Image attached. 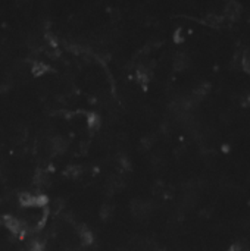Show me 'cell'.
<instances>
[{"instance_id":"obj_20","label":"cell","mask_w":250,"mask_h":251,"mask_svg":"<svg viewBox=\"0 0 250 251\" xmlns=\"http://www.w3.org/2000/svg\"><path fill=\"white\" fill-rule=\"evenodd\" d=\"M174 41H175V43H183V41H184V31H183V28H178V30L175 31V34H174Z\"/></svg>"},{"instance_id":"obj_22","label":"cell","mask_w":250,"mask_h":251,"mask_svg":"<svg viewBox=\"0 0 250 251\" xmlns=\"http://www.w3.org/2000/svg\"><path fill=\"white\" fill-rule=\"evenodd\" d=\"M28 251H43V244L38 242V241H34L33 245H31V248Z\"/></svg>"},{"instance_id":"obj_21","label":"cell","mask_w":250,"mask_h":251,"mask_svg":"<svg viewBox=\"0 0 250 251\" xmlns=\"http://www.w3.org/2000/svg\"><path fill=\"white\" fill-rule=\"evenodd\" d=\"M143 145L146 147V148H150L153 145V142H155V137H146V138H143Z\"/></svg>"},{"instance_id":"obj_18","label":"cell","mask_w":250,"mask_h":251,"mask_svg":"<svg viewBox=\"0 0 250 251\" xmlns=\"http://www.w3.org/2000/svg\"><path fill=\"white\" fill-rule=\"evenodd\" d=\"M64 206H65L64 200H62V198H56L55 202L52 203V212L58 213V212H61V210L64 209Z\"/></svg>"},{"instance_id":"obj_5","label":"cell","mask_w":250,"mask_h":251,"mask_svg":"<svg viewBox=\"0 0 250 251\" xmlns=\"http://www.w3.org/2000/svg\"><path fill=\"white\" fill-rule=\"evenodd\" d=\"M241 14V6L237 2H228L224 8V15L225 18H228L230 21H234L240 16Z\"/></svg>"},{"instance_id":"obj_23","label":"cell","mask_w":250,"mask_h":251,"mask_svg":"<svg viewBox=\"0 0 250 251\" xmlns=\"http://www.w3.org/2000/svg\"><path fill=\"white\" fill-rule=\"evenodd\" d=\"M122 166H124L125 169H130V168H131V166H130V163H128L125 159H122Z\"/></svg>"},{"instance_id":"obj_6","label":"cell","mask_w":250,"mask_h":251,"mask_svg":"<svg viewBox=\"0 0 250 251\" xmlns=\"http://www.w3.org/2000/svg\"><path fill=\"white\" fill-rule=\"evenodd\" d=\"M78 236H80V241H81V245H91L93 242H94V236H93V232L85 226V225H83V226H80V229H78Z\"/></svg>"},{"instance_id":"obj_17","label":"cell","mask_w":250,"mask_h":251,"mask_svg":"<svg viewBox=\"0 0 250 251\" xmlns=\"http://www.w3.org/2000/svg\"><path fill=\"white\" fill-rule=\"evenodd\" d=\"M241 68L247 72H250V50H246L243 53V65Z\"/></svg>"},{"instance_id":"obj_4","label":"cell","mask_w":250,"mask_h":251,"mask_svg":"<svg viewBox=\"0 0 250 251\" xmlns=\"http://www.w3.org/2000/svg\"><path fill=\"white\" fill-rule=\"evenodd\" d=\"M131 212L137 218H143L150 212V203L143 202V200H134L131 203Z\"/></svg>"},{"instance_id":"obj_15","label":"cell","mask_w":250,"mask_h":251,"mask_svg":"<svg viewBox=\"0 0 250 251\" xmlns=\"http://www.w3.org/2000/svg\"><path fill=\"white\" fill-rule=\"evenodd\" d=\"M112 215H114V206H111V204H103L102 209H100V218L103 220L109 219Z\"/></svg>"},{"instance_id":"obj_1","label":"cell","mask_w":250,"mask_h":251,"mask_svg":"<svg viewBox=\"0 0 250 251\" xmlns=\"http://www.w3.org/2000/svg\"><path fill=\"white\" fill-rule=\"evenodd\" d=\"M19 203L25 207H46L49 204V198L44 194L24 192L19 195Z\"/></svg>"},{"instance_id":"obj_3","label":"cell","mask_w":250,"mask_h":251,"mask_svg":"<svg viewBox=\"0 0 250 251\" xmlns=\"http://www.w3.org/2000/svg\"><path fill=\"white\" fill-rule=\"evenodd\" d=\"M50 150H52L53 152V155H62V153H65L67 150H68V145H69V142H68V140L67 138H64V137H53L52 140H50Z\"/></svg>"},{"instance_id":"obj_2","label":"cell","mask_w":250,"mask_h":251,"mask_svg":"<svg viewBox=\"0 0 250 251\" xmlns=\"http://www.w3.org/2000/svg\"><path fill=\"white\" fill-rule=\"evenodd\" d=\"M3 225L15 235H21L25 236L28 234V225L27 222H22L19 219H17L15 216H3Z\"/></svg>"},{"instance_id":"obj_9","label":"cell","mask_w":250,"mask_h":251,"mask_svg":"<svg viewBox=\"0 0 250 251\" xmlns=\"http://www.w3.org/2000/svg\"><path fill=\"white\" fill-rule=\"evenodd\" d=\"M122 181H121V178H118V176H111L109 179H108V182H106V191H108V194H115V192H118L121 188H122Z\"/></svg>"},{"instance_id":"obj_16","label":"cell","mask_w":250,"mask_h":251,"mask_svg":"<svg viewBox=\"0 0 250 251\" xmlns=\"http://www.w3.org/2000/svg\"><path fill=\"white\" fill-rule=\"evenodd\" d=\"M34 182H35L38 187H44V185L49 184V175L44 173V172H38V173H35Z\"/></svg>"},{"instance_id":"obj_7","label":"cell","mask_w":250,"mask_h":251,"mask_svg":"<svg viewBox=\"0 0 250 251\" xmlns=\"http://www.w3.org/2000/svg\"><path fill=\"white\" fill-rule=\"evenodd\" d=\"M208 90H209V85H206V84H200V85H197V87L193 90V94L190 95V98L193 100V103L196 105V103H199L202 98H205V95L208 94Z\"/></svg>"},{"instance_id":"obj_14","label":"cell","mask_w":250,"mask_h":251,"mask_svg":"<svg viewBox=\"0 0 250 251\" xmlns=\"http://www.w3.org/2000/svg\"><path fill=\"white\" fill-rule=\"evenodd\" d=\"M205 21H206V24H208V25H211V27H219V25L222 24L224 18H222L221 15L215 14V12H211V14H208V15H206Z\"/></svg>"},{"instance_id":"obj_11","label":"cell","mask_w":250,"mask_h":251,"mask_svg":"<svg viewBox=\"0 0 250 251\" xmlns=\"http://www.w3.org/2000/svg\"><path fill=\"white\" fill-rule=\"evenodd\" d=\"M135 78L141 85H147L149 79H150V71L146 66H140L135 72Z\"/></svg>"},{"instance_id":"obj_19","label":"cell","mask_w":250,"mask_h":251,"mask_svg":"<svg viewBox=\"0 0 250 251\" xmlns=\"http://www.w3.org/2000/svg\"><path fill=\"white\" fill-rule=\"evenodd\" d=\"M228 251H247V244H246V242H243V241L235 242L234 245H231V247H230V250H228Z\"/></svg>"},{"instance_id":"obj_8","label":"cell","mask_w":250,"mask_h":251,"mask_svg":"<svg viewBox=\"0 0 250 251\" xmlns=\"http://www.w3.org/2000/svg\"><path fill=\"white\" fill-rule=\"evenodd\" d=\"M190 66V58L185 53H178L174 59V69L175 71H184Z\"/></svg>"},{"instance_id":"obj_10","label":"cell","mask_w":250,"mask_h":251,"mask_svg":"<svg viewBox=\"0 0 250 251\" xmlns=\"http://www.w3.org/2000/svg\"><path fill=\"white\" fill-rule=\"evenodd\" d=\"M31 72H33L34 77H41V75L50 72V66L47 63L41 62V61H35L31 66Z\"/></svg>"},{"instance_id":"obj_13","label":"cell","mask_w":250,"mask_h":251,"mask_svg":"<svg viewBox=\"0 0 250 251\" xmlns=\"http://www.w3.org/2000/svg\"><path fill=\"white\" fill-rule=\"evenodd\" d=\"M81 173H83V168L78 166V165H71V166H68V168L65 169V172H64V175H65L67 178H71V179H75V178L81 176Z\"/></svg>"},{"instance_id":"obj_12","label":"cell","mask_w":250,"mask_h":251,"mask_svg":"<svg viewBox=\"0 0 250 251\" xmlns=\"http://www.w3.org/2000/svg\"><path fill=\"white\" fill-rule=\"evenodd\" d=\"M88 118H87V125H88V128L91 129V131H97L99 128H100V124H102V121H100V116L97 115V113H88L87 115Z\"/></svg>"}]
</instances>
